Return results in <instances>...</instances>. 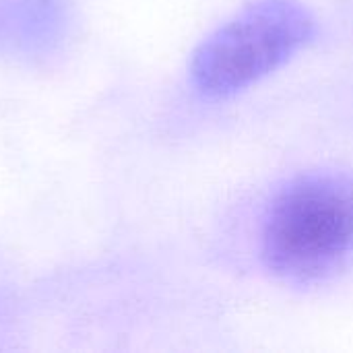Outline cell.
Wrapping results in <instances>:
<instances>
[{"label": "cell", "mask_w": 353, "mask_h": 353, "mask_svg": "<svg viewBox=\"0 0 353 353\" xmlns=\"http://www.w3.org/2000/svg\"><path fill=\"white\" fill-rule=\"evenodd\" d=\"M353 254V174L312 172L273 201L265 232L267 267L294 283L329 277Z\"/></svg>", "instance_id": "6da1fadb"}, {"label": "cell", "mask_w": 353, "mask_h": 353, "mask_svg": "<svg viewBox=\"0 0 353 353\" xmlns=\"http://www.w3.org/2000/svg\"><path fill=\"white\" fill-rule=\"evenodd\" d=\"M314 31L300 0H252L196 48L192 83L207 97H230L283 66Z\"/></svg>", "instance_id": "7a4b0ae2"}]
</instances>
